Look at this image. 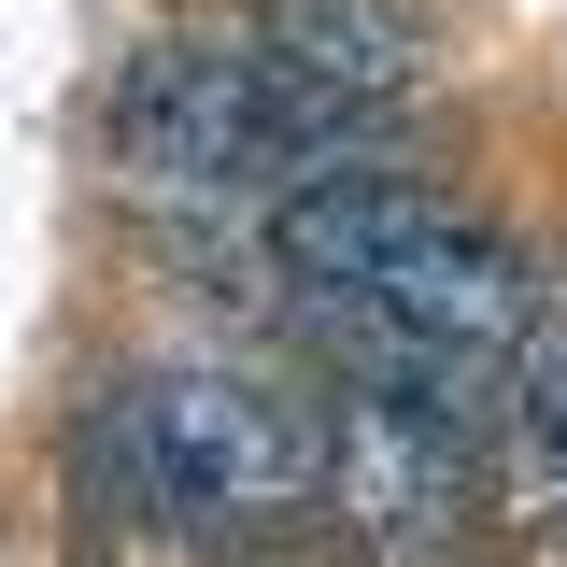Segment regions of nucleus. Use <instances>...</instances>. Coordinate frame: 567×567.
I'll return each instance as SVG.
<instances>
[{"label": "nucleus", "mask_w": 567, "mask_h": 567, "mask_svg": "<svg viewBox=\"0 0 567 567\" xmlns=\"http://www.w3.org/2000/svg\"><path fill=\"white\" fill-rule=\"evenodd\" d=\"M270 270L341 383H425L468 412L496 398L511 341L539 327V284L483 213L425 199L398 171H341V156L270 199Z\"/></svg>", "instance_id": "obj_1"}, {"label": "nucleus", "mask_w": 567, "mask_h": 567, "mask_svg": "<svg viewBox=\"0 0 567 567\" xmlns=\"http://www.w3.org/2000/svg\"><path fill=\"white\" fill-rule=\"evenodd\" d=\"M100 496L114 525L171 554H256L327 511V398L270 369H142L100 412Z\"/></svg>", "instance_id": "obj_2"}, {"label": "nucleus", "mask_w": 567, "mask_h": 567, "mask_svg": "<svg viewBox=\"0 0 567 567\" xmlns=\"http://www.w3.org/2000/svg\"><path fill=\"white\" fill-rule=\"evenodd\" d=\"M354 142L341 100H312L298 71L241 29V43H213V29H171V43H142L128 85H114V171H128V199H185L213 213H270L298 171H327Z\"/></svg>", "instance_id": "obj_3"}, {"label": "nucleus", "mask_w": 567, "mask_h": 567, "mask_svg": "<svg viewBox=\"0 0 567 567\" xmlns=\"http://www.w3.org/2000/svg\"><path fill=\"white\" fill-rule=\"evenodd\" d=\"M256 43H270L312 100H341L354 128L412 85V29H398L383 0H256Z\"/></svg>", "instance_id": "obj_4"}, {"label": "nucleus", "mask_w": 567, "mask_h": 567, "mask_svg": "<svg viewBox=\"0 0 567 567\" xmlns=\"http://www.w3.org/2000/svg\"><path fill=\"white\" fill-rule=\"evenodd\" d=\"M483 454L511 468V496H525L539 525H567V327H554V312H539V327L511 341V369H496Z\"/></svg>", "instance_id": "obj_5"}]
</instances>
